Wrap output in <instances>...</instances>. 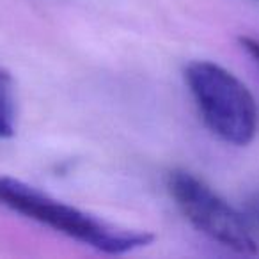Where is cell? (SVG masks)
<instances>
[{"mask_svg":"<svg viewBox=\"0 0 259 259\" xmlns=\"http://www.w3.org/2000/svg\"><path fill=\"white\" fill-rule=\"evenodd\" d=\"M167 190L185 219L199 233L238 254L257 252V243L247 219L202 178L176 169L167 176Z\"/></svg>","mask_w":259,"mask_h":259,"instance_id":"3","label":"cell"},{"mask_svg":"<svg viewBox=\"0 0 259 259\" xmlns=\"http://www.w3.org/2000/svg\"><path fill=\"white\" fill-rule=\"evenodd\" d=\"M16 134V103L13 87H0V139Z\"/></svg>","mask_w":259,"mask_h":259,"instance_id":"4","label":"cell"},{"mask_svg":"<svg viewBox=\"0 0 259 259\" xmlns=\"http://www.w3.org/2000/svg\"><path fill=\"white\" fill-rule=\"evenodd\" d=\"M252 213H254V217L259 222V195H255V199L252 201Z\"/></svg>","mask_w":259,"mask_h":259,"instance_id":"7","label":"cell"},{"mask_svg":"<svg viewBox=\"0 0 259 259\" xmlns=\"http://www.w3.org/2000/svg\"><path fill=\"white\" fill-rule=\"evenodd\" d=\"M0 87H13V76L4 68H0Z\"/></svg>","mask_w":259,"mask_h":259,"instance_id":"6","label":"cell"},{"mask_svg":"<svg viewBox=\"0 0 259 259\" xmlns=\"http://www.w3.org/2000/svg\"><path fill=\"white\" fill-rule=\"evenodd\" d=\"M0 206L105 254H126L148 247L153 241V234L146 231L108 224L25 181L4 174H0Z\"/></svg>","mask_w":259,"mask_h":259,"instance_id":"1","label":"cell"},{"mask_svg":"<svg viewBox=\"0 0 259 259\" xmlns=\"http://www.w3.org/2000/svg\"><path fill=\"white\" fill-rule=\"evenodd\" d=\"M185 82L204 124L227 144L247 146L259 130V108L248 87L234 73L211 61L185 68Z\"/></svg>","mask_w":259,"mask_h":259,"instance_id":"2","label":"cell"},{"mask_svg":"<svg viewBox=\"0 0 259 259\" xmlns=\"http://www.w3.org/2000/svg\"><path fill=\"white\" fill-rule=\"evenodd\" d=\"M240 45H241V48H243V50L259 64V39L250 37V36H241Z\"/></svg>","mask_w":259,"mask_h":259,"instance_id":"5","label":"cell"}]
</instances>
